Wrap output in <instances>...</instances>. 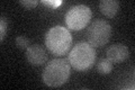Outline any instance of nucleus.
Here are the masks:
<instances>
[{
    "mask_svg": "<svg viewBox=\"0 0 135 90\" xmlns=\"http://www.w3.org/2000/svg\"><path fill=\"white\" fill-rule=\"evenodd\" d=\"M43 3L45 6H49L50 8H52V9H54V8H56V7H59L62 3V1L61 0H55V1H53V0H44L43 1Z\"/></svg>",
    "mask_w": 135,
    "mask_h": 90,
    "instance_id": "ddd939ff",
    "label": "nucleus"
},
{
    "mask_svg": "<svg viewBox=\"0 0 135 90\" xmlns=\"http://www.w3.org/2000/svg\"><path fill=\"white\" fill-rule=\"evenodd\" d=\"M19 3L24 6L26 9H34L38 5V0H20Z\"/></svg>",
    "mask_w": 135,
    "mask_h": 90,
    "instance_id": "f8f14e48",
    "label": "nucleus"
},
{
    "mask_svg": "<svg viewBox=\"0 0 135 90\" xmlns=\"http://www.w3.org/2000/svg\"><path fill=\"white\" fill-rule=\"evenodd\" d=\"M91 15V9L88 6H74L65 14V25L72 31H81L89 24Z\"/></svg>",
    "mask_w": 135,
    "mask_h": 90,
    "instance_id": "20e7f679",
    "label": "nucleus"
},
{
    "mask_svg": "<svg viewBox=\"0 0 135 90\" xmlns=\"http://www.w3.org/2000/svg\"><path fill=\"white\" fill-rule=\"evenodd\" d=\"M99 9L104 16L108 18H114L119 9V1L117 0H101L99 2Z\"/></svg>",
    "mask_w": 135,
    "mask_h": 90,
    "instance_id": "6e6552de",
    "label": "nucleus"
},
{
    "mask_svg": "<svg viewBox=\"0 0 135 90\" xmlns=\"http://www.w3.org/2000/svg\"><path fill=\"white\" fill-rule=\"evenodd\" d=\"M70 77V63L66 60L55 59L52 60L42 74V78L46 86L52 88H57L64 84Z\"/></svg>",
    "mask_w": 135,
    "mask_h": 90,
    "instance_id": "f03ea898",
    "label": "nucleus"
},
{
    "mask_svg": "<svg viewBox=\"0 0 135 90\" xmlns=\"http://www.w3.org/2000/svg\"><path fill=\"white\" fill-rule=\"evenodd\" d=\"M96 61V51L89 43L80 42L71 50L69 63L74 70L86 71L94 67Z\"/></svg>",
    "mask_w": 135,
    "mask_h": 90,
    "instance_id": "7ed1b4c3",
    "label": "nucleus"
},
{
    "mask_svg": "<svg viewBox=\"0 0 135 90\" xmlns=\"http://www.w3.org/2000/svg\"><path fill=\"white\" fill-rule=\"evenodd\" d=\"M26 58L32 65H42L47 61V54L45 50L38 44L31 45L26 50Z\"/></svg>",
    "mask_w": 135,
    "mask_h": 90,
    "instance_id": "423d86ee",
    "label": "nucleus"
},
{
    "mask_svg": "<svg viewBox=\"0 0 135 90\" xmlns=\"http://www.w3.org/2000/svg\"><path fill=\"white\" fill-rule=\"evenodd\" d=\"M7 29H8L7 18L5 16H1V20H0V41L1 42H3V40L7 36Z\"/></svg>",
    "mask_w": 135,
    "mask_h": 90,
    "instance_id": "9b49d317",
    "label": "nucleus"
},
{
    "mask_svg": "<svg viewBox=\"0 0 135 90\" xmlns=\"http://www.w3.org/2000/svg\"><path fill=\"white\" fill-rule=\"evenodd\" d=\"M113 70V63L108 59H101L97 64V71L100 74H108Z\"/></svg>",
    "mask_w": 135,
    "mask_h": 90,
    "instance_id": "1a4fd4ad",
    "label": "nucleus"
},
{
    "mask_svg": "<svg viewBox=\"0 0 135 90\" xmlns=\"http://www.w3.org/2000/svg\"><path fill=\"white\" fill-rule=\"evenodd\" d=\"M15 43H16L17 48L20 49V50H27L29 46H31V45H29V40L26 36H24V35L17 36L16 40H15Z\"/></svg>",
    "mask_w": 135,
    "mask_h": 90,
    "instance_id": "9d476101",
    "label": "nucleus"
},
{
    "mask_svg": "<svg viewBox=\"0 0 135 90\" xmlns=\"http://www.w3.org/2000/svg\"><path fill=\"white\" fill-rule=\"evenodd\" d=\"M112 35V27L106 20H96L88 29V42L92 48L106 45Z\"/></svg>",
    "mask_w": 135,
    "mask_h": 90,
    "instance_id": "39448f33",
    "label": "nucleus"
},
{
    "mask_svg": "<svg viewBox=\"0 0 135 90\" xmlns=\"http://www.w3.org/2000/svg\"><path fill=\"white\" fill-rule=\"evenodd\" d=\"M107 59L112 63L124 62L129 55L128 48L124 44H114L107 50Z\"/></svg>",
    "mask_w": 135,
    "mask_h": 90,
    "instance_id": "0eeeda50",
    "label": "nucleus"
},
{
    "mask_svg": "<svg viewBox=\"0 0 135 90\" xmlns=\"http://www.w3.org/2000/svg\"><path fill=\"white\" fill-rule=\"evenodd\" d=\"M72 35L69 29L63 26H54L46 33L45 45L54 55H64L71 48Z\"/></svg>",
    "mask_w": 135,
    "mask_h": 90,
    "instance_id": "f257e3e1",
    "label": "nucleus"
}]
</instances>
